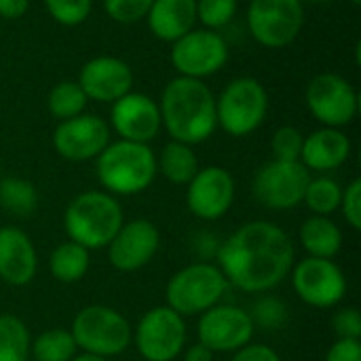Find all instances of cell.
<instances>
[{
    "label": "cell",
    "mask_w": 361,
    "mask_h": 361,
    "mask_svg": "<svg viewBox=\"0 0 361 361\" xmlns=\"http://www.w3.org/2000/svg\"><path fill=\"white\" fill-rule=\"evenodd\" d=\"M216 260L228 286L247 294H264L290 277L296 252L281 226L269 220H252L218 245Z\"/></svg>",
    "instance_id": "6da1fadb"
},
{
    "label": "cell",
    "mask_w": 361,
    "mask_h": 361,
    "mask_svg": "<svg viewBox=\"0 0 361 361\" xmlns=\"http://www.w3.org/2000/svg\"><path fill=\"white\" fill-rule=\"evenodd\" d=\"M161 125L173 142L188 146L203 144L218 129L216 95L205 80L176 76L159 99Z\"/></svg>",
    "instance_id": "7a4b0ae2"
},
{
    "label": "cell",
    "mask_w": 361,
    "mask_h": 361,
    "mask_svg": "<svg viewBox=\"0 0 361 361\" xmlns=\"http://www.w3.org/2000/svg\"><path fill=\"white\" fill-rule=\"evenodd\" d=\"M95 173L102 188L114 197L144 192L157 178V154L150 144L110 142L95 159Z\"/></svg>",
    "instance_id": "3957f363"
},
{
    "label": "cell",
    "mask_w": 361,
    "mask_h": 361,
    "mask_svg": "<svg viewBox=\"0 0 361 361\" xmlns=\"http://www.w3.org/2000/svg\"><path fill=\"white\" fill-rule=\"evenodd\" d=\"M123 222L125 214L121 203L106 190H85L76 195L63 212L68 239L89 252L108 247Z\"/></svg>",
    "instance_id": "277c9868"
},
{
    "label": "cell",
    "mask_w": 361,
    "mask_h": 361,
    "mask_svg": "<svg viewBox=\"0 0 361 361\" xmlns=\"http://www.w3.org/2000/svg\"><path fill=\"white\" fill-rule=\"evenodd\" d=\"M228 281L212 262H190L171 275L165 288L167 307L182 317H199L220 305Z\"/></svg>",
    "instance_id": "5b68a950"
},
{
    "label": "cell",
    "mask_w": 361,
    "mask_h": 361,
    "mask_svg": "<svg viewBox=\"0 0 361 361\" xmlns=\"http://www.w3.org/2000/svg\"><path fill=\"white\" fill-rule=\"evenodd\" d=\"M70 334L82 353L110 360L127 351L133 328L121 311L106 305H89L74 315Z\"/></svg>",
    "instance_id": "8992f818"
},
{
    "label": "cell",
    "mask_w": 361,
    "mask_h": 361,
    "mask_svg": "<svg viewBox=\"0 0 361 361\" xmlns=\"http://www.w3.org/2000/svg\"><path fill=\"white\" fill-rule=\"evenodd\" d=\"M269 114V93L254 76L233 78L216 95V121L231 137L252 135Z\"/></svg>",
    "instance_id": "52a82bcc"
},
{
    "label": "cell",
    "mask_w": 361,
    "mask_h": 361,
    "mask_svg": "<svg viewBox=\"0 0 361 361\" xmlns=\"http://www.w3.org/2000/svg\"><path fill=\"white\" fill-rule=\"evenodd\" d=\"M245 23L250 36L267 49L290 47L305 27L302 0H250Z\"/></svg>",
    "instance_id": "ba28073f"
},
{
    "label": "cell",
    "mask_w": 361,
    "mask_h": 361,
    "mask_svg": "<svg viewBox=\"0 0 361 361\" xmlns=\"http://www.w3.org/2000/svg\"><path fill=\"white\" fill-rule=\"evenodd\" d=\"M186 322L167 305L146 311L133 328L131 343L144 361H173L186 347Z\"/></svg>",
    "instance_id": "9c48e42d"
},
{
    "label": "cell",
    "mask_w": 361,
    "mask_h": 361,
    "mask_svg": "<svg viewBox=\"0 0 361 361\" xmlns=\"http://www.w3.org/2000/svg\"><path fill=\"white\" fill-rule=\"evenodd\" d=\"M305 102L317 123L334 129L351 125L360 112L357 89L345 76L334 72H322L313 76L307 85Z\"/></svg>",
    "instance_id": "30bf717a"
},
{
    "label": "cell",
    "mask_w": 361,
    "mask_h": 361,
    "mask_svg": "<svg viewBox=\"0 0 361 361\" xmlns=\"http://www.w3.org/2000/svg\"><path fill=\"white\" fill-rule=\"evenodd\" d=\"M309 180L311 171L300 161L271 159L256 171L252 180V192L262 207L288 212L302 203Z\"/></svg>",
    "instance_id": "8fae6325"
},
{
    "label": "cell",
    "mask_w": 361,
    "mask_h": 361,
    "mask_svg": "<svg viewBox=\"0 0 361 361\" xmlns=\"http://www.w3.org/2000/svg\"><path fill=\"white\" fill-rule=\"evenodd\" d=\"M169 59L178 76L205 80L226 66L228 44L224 36L216 30L195 27L176 42H171Z\"/></svg>",
    "instance_id": "7c38bea8"
},
{
    "label": "cell",
    "mask_w": 361,
    "mask_h": 361,
    "mask_svg": "<svg viewBox=\"0 0 361 361\" xmlns=\"http://www.w3.org/2000/svg\"><path fill=\"white\" fill-rule=\"evenodd\" d=\"M290 275L298 298L313 309H332L347 294V277L334 260L307 256L292 267Z\"/></svg>",
    "instance_id": "4fadbf2b"
},
{
    "label": "cell",
    "mask_w": 361,
    "mask_h": 361,
    "mask_svg": "<svg viewBox=\"0 0 361 361\" xmlns=\"http://www.w3.org/2000/svg\"><path fill=\"white\" fill-rule=\"evenodd\" d=\"M254 332L256 326L250 311H243L235 305H216L199 315L197 324V341L214 355L239 351L252 343Z\"/></svg>",
    "instance_id": "5bb4252c"
},
{
    "label": "cell",
    "mask_w": 361,
    "mask_h": 361,
    "mask_svg": "<svg viewBox=\"0 0 361 361\" xmlns=\"http://www.w3.org/2000/svg\"><path fill=\"white\" fill-rule=\"evenodd\" d=\"M110 125L97 114H78L61 121L53 131L55 152L72 163L95 161L102 150L110 144Z\"/></svg>",
    "instance_id": "9a60e30c"
},
{
    "label": "cell",
    "mask_w": 361,
    "mask_h": 361,
    "mask_svg": "<svg viewBox=\"0 0 361 361\" xmlns=\"http://www.w3.org/2000/svg\"><path fill=\"white\" fill-rule=\"evenodd\" d=\"M235 178L220 165L203 167L186 184V207L188 212L205 222L220 220L226 216L235 201Z\"/></svg>",
    "instance_id": "2e32d148"
},
{
    "label": "cell",
    "mask_w": 361,
    "mask_h": 361,
    "mask_svg": "<svg viewBox=\"0 0 361 361\" xmlns=\"http://www.w3.org/2000/svg\"><path fill=\"white\" fill-rule=\"evenodd\" d=\"M161 247V233L154 222L135 218L123 222L108 243V260L121 273H135L148 267Z\"/></svg>",
    "instance_id": "e0dca14e"
},
{
    "label": "cell",
    "mask_w": 361,
    "mask_h": 361,
    "mask_svg": "<svg viewBox=\"0 0 361 361\" xmlns=\"http://www.w3.org/2000/svg\"><path fill=\"white\" fill-rule=\"evenodd\" d=\"M110 106L112 108L108 125L110 131H114L121 140L150 144L163 129L159 102L146 93L129 91Z\"/></svg>",
    "instance_id": "ac0fdd59"
},
{
    "label": "cell",
    "mask_w": 361,
    "mask_h": 361,
    "mask_svg": "<svg viewBox=\"0 0 361 361\" xmlns=\"http://www.w3.org/2000/svg\"><path fill=\"white\" fill-rule=\"evenodd\" d=\"M131 66L114 55H97L89 59L78 74V85L89 102L114 104L129 91H133Z\"/></svg>",
    "instance_id": "d6986e66"
},
{
    "label": "cell",
    "mask_w": 361,
    "mask_h": 361,
    "mask_svg": "<svg viewBox=\"0 0 361 361\" xmlns=\"http://www.w3.org/2000/svg\"><path fill=\"white\" fill-rule=\"evenodd\" d=\"M38 271V254L27 233L17 226L0 228V281L11 288L27 286Z\"/></svg>",
    "instance_id": "ffe728a7"
},
{
    "label": "cell",
    "mask_w": 361,
    "mask_h": 361,
    "mask_svg": "<svg viewBox=\"0 0 361 361\" xmlns=\"http://www.w3.org/2000/svg\"><path fill=\"white\" fill-rule=\"evenodd\" d=\"M353 144L343 129L322 127L311 135H305L300 163L309 171L328 173L343 167L351 157Z\"/></svg>",
    "instance_id": "44dd1931"
},
{
    "label": "cell",
    "mask_w": 361,
    "mask_h": 361,
    "mask_svg": "<svg viewBox=\"0 0 361 361\" xmlns=\"http://www.w3.org/2000/svg\"><path fill=\"white\" fill-rule=\"evenodd\" d=\"M146 23L154 38L171 44L195 30L197 0H152Z\"/></svg>",
    "instance_id": "7402d4cb"
},
{
    "label": "cell",
    "mask_w": 361,
    "mask_h": 361,
    "mask_svg": "<svg viewBox=\"0 0 361 361\" xmlns=\"http://www.w3.org/2000/svg\"><path fill=\"white\" fill-rule=\"evenodd\" d=\"M300 245L311 258L332 260L343 247V231L328 216H311L298 231Z\"/></svg>",
    "instance_id": "603a6c76"
},
{
    "label": "cell",
    "mask_w": 361,
    "mask_h": 361,
    "mask_svg": "<svg viewBox=\"0 0 361 361\" xmlns=\"http://www.w3.org/2000/svg\"><path fill=\"white\" fill-rule=\"evenodd\" d=\"M199 169L195 146L182 142H167L157 157V171H161V176L176 186H186Z\"/></svg>",
    "instance_id": "cb8c5ba5"
},
{
    "label": "cell",
    "mask_w": 361,
    "mask_h": 361,
    "mask_svg": "<svg viewBox=\"0 0 361 361\" xmlns=\"http://www.w3.org/2000/svg\"><path fill=\"white\" fill-rule=\"evenodd\" d=\"M91 267V252L74 241L59 243L49 256V273L59 283L80 281Z\"/></svg>",
    "instance_id": "d4e9b609"
},
{
    "label": "cell",
    "mask_w": 361,
    "mask_h": 361,
    "mask_svg": "<svg viewBox=\"0 0 361 361\" xmlns=\"http://www.w3.org/2000/svg\"><path fill=\"white\" fill-rule=\"evenodd\" d=\"M76 353L78 347L70 330L63 328L44 330L30 343V355L34 361H72Z\"/></svg>",
    "instance_id": "484cf974"
},
{
    "label": "cell",
    "mask_w": 361,
    "mask_h": 361,
    "mask_svg": "<svg viewBox=\"0 0 361 361\" xmlns=\"http://www.w3.org/2000/svg\"><path fill=\"white\" fill-rule=\"evenodd\" d=\"M87 104H89V99L76 80H61V82L53 85L47 95V110L59 123L82 114Z\"/></svg>",
    "instance_id": "4316f807"
},
{
    "label": "cell",
    "mask_w": 361,
    "mask_h": 361,
    "mask_svg": "<svg viewBox=\"0 0 361 361\" xmlns=\"http://www.w3.org/2000/svg\"><path fill=\"white\" fill-rule=\"evenodd\" d=\"M30 330L17 315H0V361H27Z\"/></svg>",
    "instance_id": "83f0119b"
},
{
    "label": "cell",
    "mask_w": 361,
    "mask_h": 361,
    "mask_svg": "<svg viewBox=\"0 0 361 361\" xmlns=\"http://www.w3.org/2000/svg\"><path fill=\"white\" fill-rule=\"evenodd\" d=\"M0 207L13 216H30L38 207V190L23 178L0 180Z\"/></svg>",
    "instance_id": "f1b7e54d"
},
{
    "label": "cell",
    "mask_w": 361,
    "mask_h": 361,
    "mask_svg": "<svg viewBox=\"0 0 361 361\" xmlns=\"http://www.w3.org/2000/svg\"><path fill=\"white\" fill-rule=\"evenodd\" d=\"M341 199H343V186L334 178L319 176V178L309 180L302 203L309 207V212L313 216H328L330 218L334 212H338Z\"/></svg>",
    "instance_id": "f546056e"
},
{
    "label": "cell",
    "mask_w": 361,
    "mask_h": 361,
    "mask_svg": "<svg viewBox=\"0 0 361 361\" xmlns=\"http://www.w3.org/2000/svg\"><path fill=\"white\" fill-rule=\"evenodd\" d=\"M44 8L55 23L76 27L89 19L93 0H44Z\"/></svg>",
    "instance_id": "4dcf8cb0"
},
{
    "label": "cell",
    "mask_w": 361,
    "mask_h": 361,
    "mask_svg": "<svg viewBox=\"0 0 361 361\" xmlns=\"http://www.w3.org/2000/svg\"><path fill=\"white\" fill-rule=\"evenodd\" d=\"M239 11V0H197V21L207 30L228 25Z\"/></svg>",
    "instance_id": "1f68e13d"
},
{
    "label": "cell",
    "mask_w": 361,
    "mask_h": 361,
    "mask_svg": "<svg viewBox=\"0 0 361 361\" xmlns=\"http://www.w3.org/2000/svg\"><path fill=\"white\" fill-rule=\"evenodd\" d=\"M305 135L292 125L279 127L271 137V152L275 161H300Z\"/></svg>",
    "instance_id": "d6a6232c"
},
{
    "label": "cell",
    "mask_w": 361,
    "mask_h": 361,
    "mask_svg": "<svg viewBox=\"0 0 361 361\" xmlns=\"http://www.w3.org/2000/svg\"><path fill=\"white\" fill-rule=\"evenodd\" d=\"M250 315L256 328L260 326L262 330H279L288 319V307L275 296H262Z\"/></svg>",
    "instance_id": "836d02e7"
},
{
    "label": "cell",
    "mask_w": 361,
    "mask_h": 361,
    "mask_svg": "<svg viewBox=\"0 0 361 361\" xmlns=\"http://www.w3.org/2000/svg\"><path fill=\"white\" fill-rule=\"evenodd\" d=\"M152 0H104L106 15L116 23H137L146 19Z\"/></svg>",
    "instance_id": "e575fe53"
},
{
    "label": "cell",
    "mask_w": 361,
    "mask_h": 361,
    "mask_svg": "<svg viewBox=\"0 0 361 361\" xmlns=\"http://www.w3.org/2000/svg\"><path fill=\"white\" fill-rule=\"evenodd\" d=\"M353 231L361 228V180L355 178L347 188H343V199L338 207Z\"/></svg>",
    "instance_id": "d590c367"
},
{
    "label": "cell",
    "mask_w": 361,
    "mask_h": 361,
    "mask_svg": "<svg viewBox=\"0 0 361 361\" xmlns=\"http://www.w3.org/2000/svg\"><path fill=\"white\" fill-rule=\"evenodd\" d=\"M332 328L336 338L361 341V315L355 307H345L332 317Z\"/></svg>",
    "instance_id": "8d00e7d4"
},
{
    "label": "cell",
    "mask_w": 361,
    "mask_h": 361,
    "mask_svg": "<svg viewBox=\"0 0 361 361\" xmlns=\"http://www.w3.org/2000/svg\"><path fill=\"white\" fill-rule=\"evenodd\" d=\"M324 361H361V341L336 338Z\"/></svg>",
    "instance_id": "74e56055"
},
{
    "label": "cell",
    "mask_w": 361,
    "mask_h": 361,
    "mask_svg": "<svg viewBox=\"0 0 361 361\" xmlns=\"http://www.w3.org/2000/svg\"><path fill=\"white\" fill-rule=\"evenodd\" d=\"M231 361H281V357L275 349H271L267 345L250 343V345L241 347L239 351H235Z\"/></svg>",
    "instance_id": "f35d334b"
},
{
    "label": "cell",
    "mask_w": 361,
    "mask_h": 361,
    "mask_svg": "<svg viewBox=\"0 0 361 361\" xmlns=\"http://www.w3.org/2000/svg\"><path fill=\"white\" fill-rule=\"evenodd\" d=\"M30 8V0H0V17L15 21L21 19Z\"/></svg>",
    "instance_id": "ab89813d"
},
{
    "label": "cell",
    "mask_w": 361,
    "mask_h": 361,
    "mask_svg": "<svg viewBox=\"0 0 361 361\" xmlns=\"http://www.w3.org/2000/svg\"><path fill=\"white\" fill-rule=\"evenodd\" d=\"M182 353H184V361H214V353L205 345H201L199 341L184 347Z\"/></svg>",
    "instance_id": "60d3db41"
},
{
    "label": "cell",
    "mask_w": 361,
    "mask_h": 361,
    "mask_svg": "<svg viewBox=\"0 0 361 361\" xmlns=\"http://www.w3.org/2000/svg\"><path fill=\"white\" fill-rule=\"evenodd\" d=\"M72 361H108L104 357H97V355H89V353H76Z\"/></svg>",
    "instance_id": "b9f144b4"
},
{
    "label": "cell",
    "mask_w": 361,
    "mask_h": 361,
    "mask_svg": "<svg viewBox=\"0 0 361 361\" xmlns=\"http://www.w3.org/2000/svg\"><path fill=\"white\" fill-rule=\"evenodd\" d=\"M302 2H311V4H324V2H330V0H302Z\"/></svg>",
    "instance_id": "7bdbcfd3"
},
{
    "label": "cell",
    "mask_w": 361,
    "mask_h": 361,
    "mask_svg": "<svg viewBox=\"0 0 361 361\" xmlns=\"http://www.w3.org/2000/svg\"><path fill=\"white\" fill-rule=\"evenodd\" d=\"M351 2H353L355 6H360V4H361V0H351Z\"/></svg>",
    "instance_id": "ee69618b"
}]
</instances>
